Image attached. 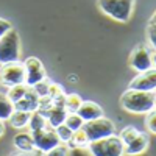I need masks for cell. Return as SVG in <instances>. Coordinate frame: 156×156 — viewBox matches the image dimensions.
<instances>
[{"instance_id": "6da1fadb", "label": "cell", "mask_w": 156, "mask_h": 156, "mask_svg": "<svg viewBox=\"0 0 156 156\" xmlns=\"http://www.w3.org/2000/svg\"><path fill=\"white\" fill-rule=\"evenodd\" d=\"M156 90H136L126 89L120 97V105L131 114H147L154 109Z\"/></svg>"}, {"instance_id": "7a4b0ae2", "label": "cell", "mask_w": 156, "mask_h": 156, "mask_svg": "<svg viewBox=\"0 0 156 156\" xmlns=\"http://www.w3.org/2000/svg\"><path fill=\"white\" fill-rule=\"evenodd\" d=\"M136 0H97L98 8L117 22H128L133 14Z\"/></svg>"}, {"instance_id": "3957f363", "label": "cell", "mask_w": 156, "mask_h": 156, "mask_svg": "<svg viewBox=\"0 0 156 156\" xmlns=\"http://www.w3.org/2000/svg\"><path fill=\"white\" fill-rule=\"evenodd\" d=\"M87 148L94 156H122L123 142L117 134H111V136L89 142Z\"/></svg>"}, {"instance_id": "277c9868", "label": "cell", "mask_w": 156, "mask_h": 156, "mask_svg": "<svg viewBox=\"0 0 156 156\" xmlns=\"http://www.w3.org/2000/svg\"><path fill=\"white\" fill-rule=\"evenodd\" d=\"M20 56V37L19 33L12 28L5 36L0 37V66L6 62L19 61Z\"/></svg>"}, {"instance_id": "5b68a950", "label": "cell", "mask_w": 156, "mask_h": 156, "mask_svg": "<svg viewBox=\"0 0 156 156\" xmlns=\"http://www.w3.org/2000/svg\"><path fill=\"white\" fill-rule=\"evenodd\" d=\"M25 83V66L20 61L6 62L0 66V84L12 87L16 84Z\"/></svg>"}, {"instance_id": "8992f818", "label": "cell", "mask_w": 156, "mask_h": 156, "mask_svg": "<svg viewBox=\"0 0 156 156\" xmlns=\"http://www.w3.org/2000/svg\"><path fill=\"white\" fill-rule=\"evenodd\" d=\"M83 129L86 131V134L89 137V142H92V140H97V139H101V137L114 134L115 126H114L112 120L106 119V117L103 115V117H100V119L84 122Z\"/></svg>"}, {"instance_id": "52a82bcc", "label": "cell", "mask_w": 156, "mask_h": 156, "mask_svg": "<svg viewBox=\"0 0 156 156\" xmlns=\"http://www.w3.org/2000/svg\"><path fill=\"white\" fill-rule=\"evenodd\" d=\"M31 136L34 139V147L42 150V151H48L53 147H56L58 144H61L55 128L50 126V125L37 129V131H31Z\"/></svg>"}, {"instance_id": "ba28073f", "label": "cell", "mask_w": 156, "mask_h": 156, "mask_svg": "<svg viewBox=\"0 0 156 156\" xmlns=\"http://www.w3.org/2000/svg\"><path fill=\"white\" fill-rule=\"evenodd\" d=\"M129 66H131V69H134L139 73L151 69L153 67L151 50L144 44L136 45L134 50L131 51V55H129Z\"/></svg>"}, {"instance_id": "9c48e42d", "label": "cell", "mask_w": 156, "mask_h": 156, "mask_svg": "<svg viewBox=\"0 0 156 156\" xmlns=\"http://www.w3.org/2000/svg\"><path fill=\"white\" fill-rule=\"evenodd\" d=\"M25 66V84L28 86H34L37 83H41L42 80H45V69L42 66L41 59H37L34 56H30L23 61Z\"/></svg>"}, {"instance_id": "30bf717a", "label": "cell", "mask_w": 156, "mask_h": 156, "mask_svg": "<svg viewBox=\"0 0 156 156\" xmlns=\"http://www.w3.org/2000/svg\"><path fill=\"white\" fill-rule=\"evenodd\" d=\"M128 89H136V90H156V69H148L145 72H140L136 75Z\"/></svg>"}, {"instance_id": "8fae6325", "label": "cell", "mask_w": 156, "mask_h": 156, "mask_svg": "<svg viewBox=\"0 0 156 156\" xmlns=\"http://www.w3.org/2000/svg\"><path fill=\"white\" fill-rule=\"evenodd\" d=\"M78 115L81 117L84 122H89V120H95V119H100V117L105 115L103 112V108L100 105H97L95 101H90V100H83L81 106L78 108Z\"/></svg>"}, {"instance_id": "7c38bea8", "label": "cell", "mask_w": 156, "mask_h": 156, "mask_svg": "<svg viewBox=\"0 0 156 156\" xmlns=\"http://www.w3.org/2000/svg\"><path fill=\"white\" fill-rule=\"evenodd\" d=\"M39 95L34 92V89L30 87L28 92L25 94L23 98H20L17 103H14V109H19V111H28V112H34L37 111L39 108Z\"/></svg>"}, {"instance_id": "4fadbf2b", "label": "cell", "mask_w": 156, "mask_h": 156, "mask_svg": "<svg viewBox=\"0 0 156 156\" xmlns=\"http://www.w3.org/2000/svg\"><path fill=\"white\" fill-rule=\"evenodd\" d=\"M148 147V136L145 133H142L139 131L137 136L129 142L128 145L123 147V153L129 154V156H133V154H139V153H144Z\"/></svg>"}, {"instance_id": "5bb4252c", "label": "cell", "mask_w": 156, "mask_h": 156, "mask_svg": "<svg viewBox=\"0 0 156 156\" xmlns=\"http://www.w3.org/2000/svg\"><path fill=\"white\" fill-rule=\"evenodd\" d=\"M14 147L19 150V151H31L34 147V139L31 134L28 133H19L14 136Z\"/></svg>"}, {"instance_id": "9a60e30c", "label": "cell", "mask_w": 156, "mask_h": 156, "mask_svg": "<svg viewBox=\"0 0 156 156\" xmlns=\"http://www.w3.org/2000/svg\"><path fill=\"white\" fill-rule=\"evenodd\" d=\"M30 117H31V112L28 111H19V109H14V112L11 114L9 117V123L12 128H23L27 126L28 122H30Z\"/></svg>"}, {"instance_id": "2e32d148", "label": "cell", "mask_w": 156, "mask_h": 156, "mask_svg": "<svg viewBox=\"0 0 156 156\" xmlns=\"http://www.w3.org/2000/svg\"><path fill=\"white\" fill-rule=\"evenodd\" d=\"M12 112H14V103L8 98L6 94L0 92V119L8 120Z\"/></svg>"}, {"instance_id": "e0dca14e", "label": "cell", "mask_w": 156, "mask_h": 156, "mask_svg": "<svg viewBox=\"0 0 156 156\" xmlns=\"http://www.w3.org/2000/svg\"><path fill=\"white\" fill-rule=\"evenodd\" d=\"M31 86H28V84H25V83H22V84H16V86H12V87H9L8 89V98L12 101V103H17L20 98H23L25 97V94L28 92V89H30Z\"/></svg>"}, {"instance_id": "ac0fdd59", "label": "cell", "mask_w": 156, "mask_h": 156, "mask_svg": "<svg viewBox=\"0 0 156 156\" xmlns=\"http://www.w3.org/2000/svg\"><path fill=\"white\" fill-rule=\"evenodd\" d=\"M67 145H69L70 148H73V147H87V145H89V137H87V134H86V131H84L83 128L73 131L72 139L69 140Z\"/></svg>"}, {"instance_id": "d6986e66", "label": "cell", "mask_w": 156, "mask_h": 156, "mask_svg": "<svg viewBox=\"0 0 156 156\" xmlns=\"http://www.w3.org/2000/svg\"><path fill=\"white\" fill-rule=\"evenodd\" d=\"M28 125H30V128H31V131H37V129L47 126L48 122H47V119H45V117L39 112V111H34V112H31V117H30Z\"/></svg>"}, {"instance_id": "ffe728a7", "label": "cell", "mask_w": 156, "mask_h": 156, "mask_svg": "<svg viewBox=\"0 0 156 156\" xmlns=\"http://www.w3.org/2000/svg\"><path fill=\"white\" fill-rule=\"evenodd\" d=\"M81 103H83V100L78 94H67L64 106H66V111H69V112H76L78 108L81 106Z\"/></svg>"}, {"instance_id": "44dd1931", "label": "cell", "mask_w": 156, "mask_h": 156, "mask_svg": "<svg viewBox=\"0 0 156 156\" xmlns=\"http://www.w3.org/2000/svg\"><path fill=\"white\" fill-rule=\"evenodd\" d=\"M64 123H66V125L72 129V131H76V129L83 128L84 120L81 119L80 115H78V112H69L67 117H66V120H64Z\"/></svg>"}, {"instance_id": "7402d4cb", "label": "cell", "mask_w": 156, "mask_h": 156, "mask_svg": "<svg viewBox=\"0 0 156 156\" xmlns=\"http://www.w3.org/2000/svg\"><path fill=\"white\" fill-rule=\"evenodd\" d=\"M137 133H139V129H137V128H134V126H125L122 131H120V134H119L120 140L123 142V147L128 145L129 142H131V140L137 136Z\"/></svg>"}, {"instance_id": "603a6c76", "label": "cell", "mask_w": 156, "mask_h": 156, "mask_svg": "<svg viewBox=\"0 0 156 156\" xmlns=\"http://www.w3.org/2000/svg\"><path fill=\"white\" fill-rule=\"evenodd\" d=\"M55 131H56V134H58L59 140H61V142H64V144H69V140L72 139V134H73V131H72V129H70L66 123L58 125V126L55 128Z\"/></svg>"}, {"instance_id": "cb8c5ba5", "label": "cell", "mask_w": 156, "mask_h": 156, "mask_svg": "<svg viewBox=\"0 0 156 156\" xmlns=\"http://www.w3.org/2000/svg\"><path fill=\"white\" fill-rule=\"evenodd\" d=\"M69 151H70V147L67 144H64V142H61V144H58L51 150L45 151V154L47 156H69Z\"/></svg>"}, {"instance_id": "d4e9b609", "label": "cell", "mask_w": 156, "mask_h": 156, "mask_svg": "<svg viewBox=\"0 0 156 156\" xmlns=\"http://www.w3.org/2000/svg\"><path fill=\"white\" fill-rule=\"evenodd\" d=\"M47 97H50L51 100H61V98L66 97V94H64V90H62V87H61L59 84L50 81V86H48V95H47Z\"/></svg>"}, {"instance_id": "484cf974", "label": "cell", "mask_w": 156, "mask_h": 156, "mask_svg": "<svg viewBox=\"0 0 156 156\" xmlns=\"http://www.w3.org/2000/svg\"><path fill=\"white\" fill-rule=\"evenodd\" d=\"M48 86H50V81L45 78V80H42L41 83L34 84V86H33V89H34V92L39 95V98H44V97H47V95H48Z\"/></svg>"}, {"instance_id": "4316f807", "label": "cell", "mask_w": 156, "mask_h": 156, "mask_svg": "<svg viewBox=\"0 0 156 156\" xmlns=\"http://www.w3.org/2000/svg\"><path fill=\"white\" fill-rule=\"evenodd\" d=\"M145 126L150 133L156 134V108L151 109L150 112H147V117H145Z\"/></svg>"}, {"instance_id": "83f0119b", "label": "cell", "mask_w": 156, "mask_h": 156, "mask_svg": "<svg viewBox=\"0 0 156 156\" xmlns=\"http://www.w3.org/2000/svg\"><path fill=\"white\" fill-rule=\"evenodd\" d=\"M69 156H94L87 147H73L69 151Z\"/></svg>"}, {"instance_id": "f1b7e54d", "label": "cell", "mask_w": 156, "mask_h": 156, "mask_svg": "<svg viewBox=\"0 0 156 156\" xmlns=\"http://www.w3.org/2000/svg\"><path fill=\"white\" fill-rule=\"evenodd\" d=\"M147 39L148 44L156 50V25H148L147 27Z\"/></svg>"}, {"instance_id": "f546056e", "label": "cell", "mask_w": 156, "mask_h": 156, "mask_svg": "<svg viewBox=\"0 0 156 156\" xmlns=\"http://www.w3.org/2000/svg\"><path fill=\"white\" fill-rule=\"evenodd\" d=\"M9 30H12L11 23H9L8 20H5V19H0V37L5 36Z\"/></svg>"}, {"instance_id": "4dcf8cb0", "label": "cell", "mask_w": 156, "mask_h": 156, "mask_svg": "<svg viewBox=\"0 0 156 156\" xmlns=\"http://www.w3.org/2000/svg\"><path fill=\"white\" fill-rule=\"evenodd\" d=\"M5 134V120L0 119V137Z\"/></svg>"}, {"instance_id": "1f68e13d", "label": "cell", "mask_w": 156, "mask_h": 156, "mask_svg": "<svg viewBox=\"0 0 156 156\" xmlns=\"http://www.w3.org/2000/svg\"><path fill=\"white\" fill-rule=\"evenodd\" d=\"M148 25H156V11L153 12V16L150 17V22H148Z\"/></svg>"}, {"instance_id": "d6a6232c", "label": "cell", "mask_w": 156, "mask_h": 156, "mask_svg": "<svg viewBox=\"0 0 156 156\" xmlns=\"http://www.w3.org/2000/svg\"><path fill=\"white\" fill-rule=\"evenodd\" d=\"M14 156H30V151H20V153H16Z\"/></svg>"}, {"instance_id": "836d02e7", "label": "cell", "mask_w": 156, "mask_h": 156, "mask_svg": "<svg viewBox=\"0 0 156 156\" xmlns=\"http://www.w3.org/2000/svg\"><path fill=\"white\" fill-rule=\"evenodd\" d=\"M151 59H153V64L156 66V51H154V53H151Z\"/></svg>"}, {"instance_id": "e575fe53", "label": "cell", "mask_w": 156, "mask_h": 156, "mask_svg": "<svg viewBox=\"0 0 156 156\" xmlns=\"http://www.w3.org/2000/svg\"><path fill=\"white\" fill-rule=\"evenodd\" d=\"M154 108H156V103H154Z\"/></svg>"}]
</instances>
